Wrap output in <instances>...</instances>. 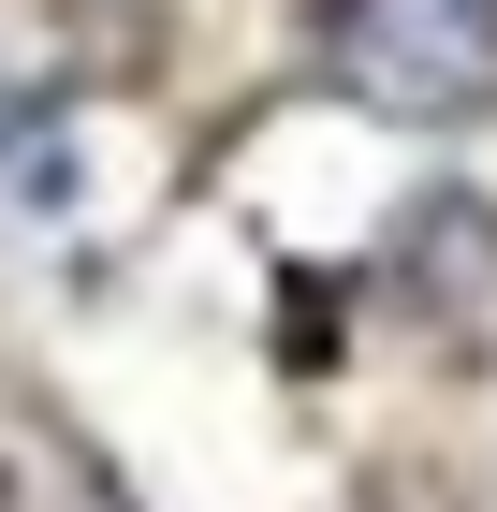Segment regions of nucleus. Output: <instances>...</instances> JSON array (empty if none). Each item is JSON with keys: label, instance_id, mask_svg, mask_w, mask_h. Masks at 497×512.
Here are the masks:
<instances>
[{"label": "nucleus", "instance_id": "1", "mask_svg": "<svg viewBox=\"0 0 497 512\" xmlns=\"http://www.w3.org/2000/svg\"><path fill=\"white\" fill-rule=\"evenodd\" d=\"M337 74L395 118L497 103V0H337Z\"/></svg>", "mask_w": 497, "mask_h": 512}, {"label": "nucleus", "instance_id": "2", "mask_svg": "<svg viewBox=\"0 0 497 512\" xmlns=\"http://www.w3.org/2000/svg\"><path fill=\"white\" fill-rule=\"evenodd\" d=\"M395 278L439 293V308H483V293H497V220H483V191H424L410 235H395Z\"/></svg>", "mask_w": 497, "mask_h": 512}]
</instances>
